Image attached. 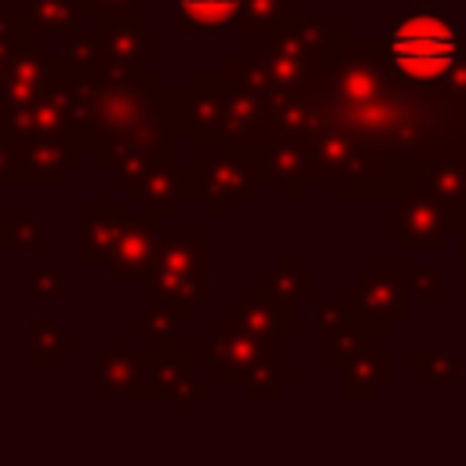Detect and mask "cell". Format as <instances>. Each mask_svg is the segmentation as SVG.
<instances>
[{
    "instance_id": "6da1fadb",
    "label": "cell",
    "mask_w": 466,
    "mask_h": 466,
    "mask_svg": "<svg viewBox=\"0 0 466 466\" xmlns=\"http://www.w3.org/2000/svg\"><path fill=\"white\" fill-rule=\"evenodd\" d=\"M390 58L408 80H437L459 58V33L444 15L415 11L390 36Z\"/></svg>"
},
{
    "instance_id": "7a4b0ae2",
    "label": "cell",
    "mask_w": 466,
    "mask_h": 466,
    "mask_svg": "<svg viewBox=\"0 0 466 466\" xmlns=\"http://www.w3.org/2000/svg\"><path fill=\"white\" fill-rule=\"evenodd\" d=\"M240 4L244 0H178L182 18L193 29H222L240 11Z\"/></svg>"
}]
</instances>
